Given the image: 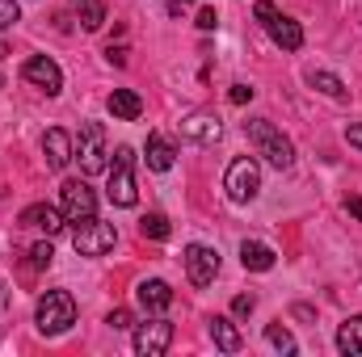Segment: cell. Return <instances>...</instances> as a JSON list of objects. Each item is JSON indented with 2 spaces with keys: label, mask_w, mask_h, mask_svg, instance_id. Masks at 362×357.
Returning a JSON list of instances; mask_svg holds the SVG:
<instances>
[{
  "label": "cell",
  "mask_w": 362,
  "mask_h": 357,
  "mask_svg": "<svg viewBox=\"0 0 362 357\" xmlns=\"http://www.w3.org/2000/svg\"><path fill=\"white\" fill-rule=\"evenodd\" d=\"M51 261H55V248H51V240L30 248V269H51Z\"/></svg>",
  "instance_id": "d4e9b609"
},
{
  "label": "cell",
  "mask_w": 362,
  "mask_h": 357,
  "mask_svg": "<svg viewBox=\"0 0 362 357\" xmlns=\"http://www.w3.org/2000/svg\"><path fill=\"white\" fill-rule=\"evenodd\" d=\"M42 156H47V169H51V173H64V169L76 160V143H72V135H68L64 126H51V131L42 135Z\"/></svg>",
  "instance_id": "30bf717a"
},
{
  "label": "cell",
  "mask_w": 362,
  "mask_h": 357,
  "mask_svg": "<svg viewBox=\"0 0 362 357\" xmlns=\"http://www.w3.org/2000/svg\"><path fill=\"white\" fill-rule=\"evenodd\" d=\"M76 164H81V177H97V173L110 169V143H105V126H101V122H85V126H81Z\"/></svg>",
  "instance_id": "277c9868"
},
{
  "label": "cell",
  "mask_w": 362,
  "mask_h": 357,
  "mask_svg": "<svg viewBox=\"0 0 362 357\" xmlns=\"http://www.w3.org/2000/svg\"><path fill=\"white\" fill-rule=\"evenodd\" d=\"M266 30H270V38L282 47V51H299L303 47V30H299V21H291V17H282L278 8H274L270 17L262 21Z\"/></svg>",
  "instance_id": "9a60e30c"
},
{
  "label": "cell",
  "mask_w": 362,
  "mask_h": 357,
  "mask_svg": "<svg viewBox=\"0 0 362 357\" xmlns=\"http://www.w3.org/2000/svg\"><path fill=\"white\" fill-rule=\"evenodd\" d=\"M105 109H110L118 122H135V118L144 114V101H139V92H131V89H114L105 97Z\"/></svg>",
  "instance_id": "2e32d148"
},
{
  "label": "cell",
  "mask_w": 362,
  "mask_h": 357,
  "mask_svg": "<svg viewBox=\"0 0 362 357\" xmlns=\"http://www.w3.org/2000/svg\"><path fill=\"white\" fill-rule=\"evenodd\" d=\"M266 341H270V345L278 349V353H295V349H299L286 324H270V328H266Z\"/></svg>",
  "instance_id": "cb8c5ba5"
},
{
  "label": "cell",
  "mask_w": 362,
  "mask_h": 357,
  "mask_svg": "<svg viewBox=\"0 0 362 357\" xmlns=\"http://www.w3.org/2000/svg\"><path fill=\"white\" fill-rule=\"evenodd\" d=\"M105 59H110L114 68H127V47H114V42H110V47H105Z\"/></svg>",
  "instance_id": "4dcf8cb0"
},
{
  "label": "cell",
  "mask_w": 362,
  "mask_h": 357,
  "mask_svg": "<svg viewBox=\"0 0 362 357\" xmlns=\"http://www.w3.org/2000/svg\"><path fill=\"white\" fill-rule=\"evenodd\" d=\"M169 345H173V324L169 320L156 315V320L135 328V353L139 357H160V353H169Z\"/></svg>",
  "instance_id": "9c48e42d"
},
{
  "label": "cell",
  "mask_w": 362,
  "mask_h": 357,
  "mask_svg": "<svg viewBox=\"0 0 362 357\" xmlns=\"http://www.w3.org/2000/svg\"><path fill=\"white\" fill-rule=\"evenodd\" d=\"M105 324H110L114 332H127V328H135V320H131V311H127V307H118V311H110V315H105Z\"/></svg>",
  "instance_id": "4316f807"
},
{
  "label": "cell",
  "mask_w": 362,
  "mask_h": 357,
  "mask_svg": "<svg viewBox=\"0 0 362 357\" xmlns=\"http://www.w3.org/2000/svg\"><path fill=\"white\" fill-rule=\"evenodd\" d=\"M223 189H228V198H232L236 206L253 202V198L262 193V164H257L253 156L232 160V164H228V177H223Z\"/></svg>",
  "instance_id": "5b68a950"
},
{
  "label": "cell",
  "mask_w": 362,
  "mask_h": 357,
  "mask_svg": "<svg viewBox=\"0 0 362 357\" xmlns=\"http://www.w3.org/2000/svg\"><path fill=\"white\" fill-rule=\"evenodd\" d=\"M194 25H198L202 34H211V30L219 25V17H215V8H198V17H194Z\"/></svg>",
  "instance_id": "f1b7e54d"
},
{
  "label": "cell",
  "mask_w": 362,
  "mask_h": 357,
  "mask_svg": "<svg viewBox=\"0 0 362 357\" xmlns=\"http://www.w3.org/2000/svg\"><path fill=\"white\" fill-rule=\"evenodd\" d=\"M105 173H110L105 193H110L114 206H135V202H139V185H135V152H131V147H118Z\"/></svg>",
  "instance_id": "3957f363"
},
{
  "label": "cell",
  "mask_w": 362,
  "mask_h": 357,
  "mask_svg": "<svg viewBox=\"0 0 362 357\" xmlns=\"http://www.w3.org/2000/svg\"><path fill=\"white\" fill-rule=\"evenodd\" d=\"M21 80L34 85L38 92H47V97H59V92H64V72H59V63L47 59V55L25 59V63H21Z\"/></svg>",
  "instance_id": "ba28073f"
},
{
  "label": "cell",
  "mask_w": 362,
  "mask_h": 357,
  "mask_svg": "<svg viewBox=\"0 0 362 357\" xmlns=\"http://www.w3.org/2000/svg\"><path fill=\"white\" fill-rule=\"evenodd\" d=\"M181 135H185L189 143H202V147H211V143H219V139H223V122H219L215 114L198 109V114L181 118Z\"/></svg>",
  "instance_id": "7c38bea8"
},
{
  "label": "cell",
  "mask_w": 362,
  "mask_h": 357,
  "mask_svg": "<svg viewBox=\"0 0 362 357\" xmlns=\"http://www.w3.org/2000/svg\"><path fill=\"white\" fill-rule=\"evenodd\" d=\"M8 298H13V294H8V286L0 282V311H8Z\"/></svg>",
  "instance_id": "836d02e7"
},
{
  "label": "cell",
  "mask_w": 362,
  "mask_h": 357,
  "mask_svg": "<svg viewBox=\"0 0 362 357\" xmlns=\"http://www.w3.org/2000/svg\"><path fill=\"white\" fill-rule=\"evenodd\" d=\"M114 244H118V231H114V223H101V219H85L72 231V248L81 257H105Z\"/></svg>",
  "instance_id": "52a82bcc"
},
{
  "label": "cell",
  "mask_w": 362,
  "mask_h": 357,
  "mask_svg": "<svg viewBox=\"0 0 362 357\" xmlns=\"http://www.w3.org/2000/svg\"><path fill=\"white\" fill-rule=\"evenodd\" d=\"M139 231H144V240H169V219L160 214V210H152V214H144L139 219Z\"/></svg>",
  "instance_id": "7402d4cb"
},
{
  "label": "cell",
  "mask_w": 362,
  "mask_h": 357,
  "mask_svg": "<svg viewBox=\"0 0 362 357\" xmlns=\"http://www.w3.org/2000/svg\"><path fill=\"white\" fill-rule=\"evenodd\" d=\"M135 298H139V307H144L148 315H165V311L173 307V286L160 282V277H148V282L135 286Z\"/></svg>",
  "instance_id": "4fadbf2b"
},
{
  "label": "cell",
  "mask_w": 362,
  "mask_h": 357,
  "mask_svg": "<svg viewBox=\"0 0 362 357\" xmlns=\"http://www.w3.org/2000/svg\"><path fill=\"white\" fill-rule=\"evenodd\" d=\"M245 135H249V143L270 160L274 169H291V164H295V143L274 126L270 118H249V122H245Z\"/></svg>",
  "instance_id": "6da1fadb"
},
{
  "label": "cell",
  "mask_w": 362,
  "mask_h": 357,
  "mask_svg": "<svg viewBox=\"0 0 362 357\" xmlns=\"http://www.w3.org/2000/svg\"><path fill=\"white\" fill-rule=\"evenodd\" d=\"M59 210H64V219L76 227V223H85V219H97V193H93V185L85 177L81 181H64V189H59Z\"/></svg>",
  "instance_id": "8992f818"
},
{
  "label": "cell",
  "mask_w": 362,
  "mask_h": 357,
  "mask_svg": "<svg viewBox=\"0 0 362 357\" xmlns=\"http://www.w3.org/2000/svg\"><path fill=\"white\" fill-rule=\"evenodd\" d=\"M144 160H148L152 173H169L173 160H177V147H173L165 135H148V156H144Z\"/></svg>",
  "instance_id": "ac0fdd59"
},
{
  "label": "cell",
  "mask_w": 362,
  "mask_h": 357,
  "mask_svg": "<svg viewBox=\"0 0 362 357\" xmlns=\"http://www.w3.org/2000/svg\"><path fill=\"white\" fill-rule=\"evenodd\" d=\"M253 307H257V298H253V294H236V298H232V315H236V320H249V315H253Z\"/></svg>",
  "instance_id": "484cf974"
},
{
  "label": "cell",
  "mask_w": 362,
  "mask_h": 357,
  "mask_svg": "<svg viewBox=\"0 0 362 357\" xmlns=\"http://www.w3.org/2000/svg\"><path fill=\"white\" fill-rule=\"evenodd\" d=\"M337 349H341L346 357L362 353V315H350V320L337 328Z\"/></svg>",
  "instance_id": "ffe728a7"
},
{
  "label": "cell",
  "mask_w": 362,
  "mask_h": 357,
  "mask_svg": "<svg viewBox=\"0 0 362 357\" xmlns=\"http://www.w3.org/2000/svg\"><path fill=\"white\" fill-rule=\"evenodd\" d=\"M17 21H21V8H17V0H0V30L17 25Z\"/></svg>",
  "instance_id": "83f0119b"
},
{
  "label": "cell",
  "mask_w": 362,
  "mask_h": 357,
  "mask_svg": "<svg viewBox=\"0 0 362 357\" xmlns=\"http://www.w3.org/2000/svg\"><path fill=\"white\" fill-rule=\"evenodd\" d=\"M181 261H185V273H189V282H194V286H211V282H215V273H219V253H215V248H206V244H189Z\"/></svg>",
  "instance_id": "8fae6325"
},
{
  "label": "cell",
  "mask_w": 362,
  "mask_h": 357,
  "mask_svg": "<svg viewBox=\"0 0 362 357\" xmlns=\"http://www.w3.org/2000/svg\"><path fill=\"white\" fill-rule=\"evenodd\" d=\"M346 210H350L354 219H362V198H358V193H350V198H346Z\"/></svg>",
  "instance_id": "d6a6232c"
},
{
  "label": "cell",
  "mask_w": 362,
  "mask_h": 357,
  "mask_svg": "<svg viewBox=\"0 0 362 357\" xmlns=\"http://www.w3.org/2000/svg\"><path fill=\"white\" fill-rule=\"evenodd\" d=\"M308 85H312L316 92H325V97H333V101H346V97H350L346 80L333 76V72H308Z\"/></svg>",
  "instance_id": "44dd1931"
},
{
  "label": "cell",
  "mask_w": 362,
  "mask_h": 357,
  "mask_svg": "<svg viewBox=\"0 0 362 357\" xmlns=\"http://www.w3.org/2000/svg\"><path fill=\"white\" fill-rule=\"evenodd\" d=\"M4 55H8V47H4V42H0V59H4Z\"/></svg>",
  "instance_id": "d590c367"
},
{
  "label": "cell",
  "mask_w": 362,
  "mask_h": 357,
  "mask_svg": "<svg viewBox=\"0 0 362 357\" xmlns=\"http://www.w3.org/2000/svg\"><path fill=\"white\" fill-rule=\"evenodd\" d=\"M81 4V25L89 30V34H97L101 25H105V4L101 0H76Z\"/></svg>",
  "instance_id": "603a6c76"
},
{
  "label": "cell",
  "mask_w": 362,
  "mask_h": 357,
  "mask_svg": "<svg viewBox=\"0 0 362 357\" xmlns=\"http://www.w3.org/2000/svg\"><path fill=\"white\" fill-rule=\"evenodd\" d=\"M228 101H232V105H245V101H253V89H249V85H232Z\"/></svg>",
  "instance_id": "f546056e"
},
{
  "label": "cell",
  "mask_w": 362,
  "mask_h": 357,
  "mask_svg": "<svg viewBox=\"0 0 362 357\" xmlns=\"http://www.w3.org/2000/svg\"><path fill=\"white\" fill-rule=\"evenodd\" d=\"M346 143H350V147H358V152H362V126H346Z\"/></svg>",
  "instance_id": "1f68e13d"
},
{
  "label": "cell",
  "mask_w": 362,
  "mask_h": 357,
  "mask_svg": "<svg viewBox=\"0 0 362 357\" xmlns=\"http://www.w3.org/2000/svg\"><path fill=\"white\" fill-rule=\"evenodd\" d=\"M185 4H194V0H173V4H169V13H181Z\"/></svg>",
  "instance_id": "e575fe53"
},
{
  "label": "cell",
  "mask_w": 362,
  "mask_h": 357,
  "mask_svg": "<svg viewBox=\"0 0 362 357\" xmlns=\"http://www.w3.org/2000/svg\"><path fill=\"white\" fill-rule=\"evenodd\" d=\"M21 227H34V231L59 236V231L68 227V219H64V210H55V206H47V202H34V206L21 210Z\"/></svg>",
  "instance_id": "5bb4252c"
},
{
  "label": "cell",
  "mask_w": 362,
  "mask_h": 357,
  "mask_svg": "<svg viewBox=\"0 0 362 357\" xmlns=\"http://www.w3.org/2000/svg\"><path fill=\"white\" fill-rule=\"evenodd\" d=\"M34 324H38L42 337L68 332V328L76 324V298H72L68 290H47V294L38 298V307H34Z\"/></svg>",
  "instance_id": "7a4b0ae2"
},
{
  "label": "cell",
  "mask_w": 362,
  "mask_h": 357,
  "mask_svg": "<svg viewBox=\"0 0 362 357\" xmlns=\"http://www.w3.org/2000/svg\"><path fill=\"white\" fill-rule=\"evenodd\" d=\"M211 337H215V345H219L223 353H236V349H240L236 320H228V315H215V320H211Z\"/></svg>",
  "instance_id": "d6986e66"
},
{
  "label": "cell",
  "mask_w": 362,
  "mask_h": 357,
  "mask_svg": "<svg viewBox=\"0 0 362 357\" xmlns=\"http://www.w3.org/2000/svg\"><path fill=\"white\" fill-rule=\"evenodd\" d=\"M274 261H278V253H274L270 244H262V240H245L240 244V265L245 269L266 273V269H274Z\"/></svg>",
  "instance_id": "e0dca14e"
}]
</instances>
